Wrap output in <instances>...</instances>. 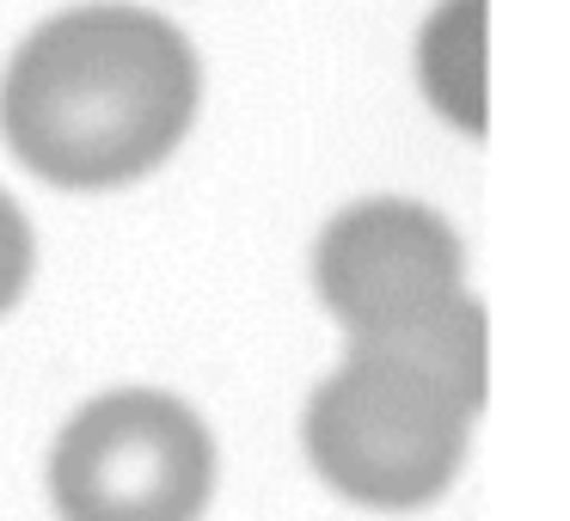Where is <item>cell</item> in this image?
Wrapping results in <instances>:
<instances>
[{
	"mask_svg": "<svg viewBox=\"0 0 570 521\" xmlns=\"http://www.w3.org/2000/svg\"><path fill=\"white\" fill-rule=\"evenodd\" d=\"M203 68L185 31L141 7H75L38 26L0 80V129L26 173L62 190L148 178L185 141Z\"/></svg>",
	"mask_w": 570,
	"mask_h": 521,
	"instance_id": "cell-1",
	"label": "cell"
},
{
	"mask_svg": "<svg viewBox=\"0 0 570 521\" xmlns=\"http://www.w3.org/2000/svg\"><path fill=\"white\" fill-rule=\"evenodd\" d=\"M484 399V313L472 295L393 332L350 337V356L307 399V454L368 509H417L448 491Z\"/></svg>",
	"mask_w": 570,
	"mask_h": 521,
	"instance_id": "cell-2",
	"label": "cell"
},
{
	"mask_svg": "<svg viewBox=\"0 0 570 521\" xmlns=\"http://www.w3.org/2000/svg\"><path fill=\"white\" fill-rule=\"evenodd\" d=\"M62 521H197L215 491V442L173 393H105L50 454Z\"/></svg>",
	"mask_w": 570,
	"mask_h": 521,
	"instance_id": "cell-3",
	"label": "cell"
},
{
	"mask_svg": "<svg viewBox=\"0 0 570 521\" xmlns=\"http://www.w3.org/2000/svg\"><path fill=\"white\" fill-rule=\"evenodd\" d=\"M313 288L350 337L393 332V325L466 295L460 288V239L423 203H356L313 246Z\"/></svg>",
	"mask_w": 570,
	"mask_h": 521,
	"instance_id": "cell-4",
	"label": "cell"
},
{
	"mask_svg": "<svg viewBox=\"0 0 570 521\" xmlns=\"http://www.w3.org/2000/svg\"><path fill=\"white\" fill-rule=\"evenodd\" d=\"M430 105L466 136H484V0H442L417 38Z\"/></svg>",
	"mask_w": 570,
	"mask_h": 521,
	"instance_id": "cell-5",
	"label": "cell"
},
{
	"mask_svg": "<svg viewBox=\"0 0 570 521\" xmlns=\"http://www.w3.org/2000/svg\"><path fill=\"white\" fill-rule=\"evenodd\" d=\"M31 258H38V246H31L26 215H19V203L0 190V313L19 307V295H26V283H31Z\"/></svg>",
	"mask_w": 570,
	"mask_h": 521,
	"instance_id": "cell-6",
	"label": "cell"
}]
</instances>
